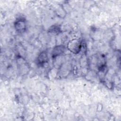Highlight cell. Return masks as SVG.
<instances>
[{
  "label": "cell",
  "instance_id": "obj_3",
  "mask_svg": "<svg viewBox=\"0 0 121 121\" xmlns=\"http://www.w3.org/2000/svg\"><path fill=\"white\" fill-rule=\"evenodd\" d=\"M15 27L17 31H23L25 30L26 23L22 19H19L15 23Z\"/></svg>",
  "mask_w": 121,
  "mask_h": 121
},
{
  "label": "cell",
  "instance_id": "obj_1",
  "mask_svg": "<svg viewBox=\"0 0 121 121\" xmlns=\"http://www.w3.org/2000/svg\"><path fill=\"white\" fill-rule=\"evenodd\" d=\"M81 42L78 40H72L68 43V49L74 53H78L81 49Z\"/></svg>",
  "mask_w": 121,
  "mask_h": 121
},
{
  "label": "cell",
  "instance_id": "obj_5",
  "mask_svg": "<svg viewBox=\"0 0 121 121\" xmlns=\"http://www.w3.org/2000/svg\"><path fill=\"white\" fill-rule=\"evenodd\" d=\"M50 31L53 32V33H59L60 32V28L57 26H52L50 28Z\"/></svg>",
  "mask_w": 121,
  "mask_h": 121
},
{
  "label": "cell",
  "instance_id": "obj_4",
  "mask_svg": "<svg viewBox=\"0 0 121 121\" xmlns=\"http://www.w3.org/2000/svg\"><path fill=\"white\" fill-rule=\"evenodd\" d=\"M47 55L46 54V52H42L39 56L38 57V62L40 64H43L45 62H46L47 60Z\"/></svg>",
  "mask_w": 121,
  "mask_h": 121
},
{
  "label": "cell",
  "instance_id": "obj_2",
  "mask_svg": "<svg viewBox=\"0 0 121 121\" xmlns=\"http://www.w3.org/2000/svg\"><path fill=\"white\" fill-rule=\"evenodd\" d=\"M65 50V47L63 45H60L56 46L53 50L52 52V57L58 56L63 53Z\"/></svg>",
  "mask_w": 121,
  "mask_h": 121
}]
</instances>
